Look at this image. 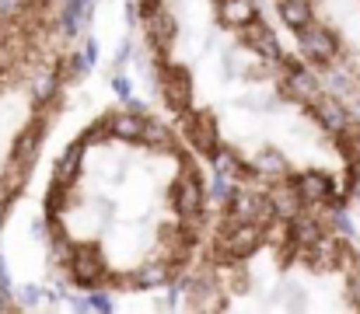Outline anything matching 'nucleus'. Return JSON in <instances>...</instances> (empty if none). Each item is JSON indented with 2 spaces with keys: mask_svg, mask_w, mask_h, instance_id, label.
<instances>
[{
  "mask_svg": "<svg viewBox=\"0 0 360 314\" xmlns=\"http://www.w3.org/2000/svg\"><path fill=\"white\" fill-rule=\"evenodd\" d=\"M172 269H175V266H168V262L161 259V262L140 266L129 280H133V287H140V290H158V287H165V283L172 280Z\"/></svg>",
  "mask_w": 360,
  "mask_h": 314,
  "instance_id": "obj_16",
  "label": "nucleus"
},
{
  "mask_svg": "<svg viewBox=\"0 0 360 314\" xmlns=\"http://www.w3.org/2000/svg\"><path fill=\"white\" fill-rule=\"evenodd\" d=\"M88 304H91V311H112V297H109L105 290H95V294L88 297Z\"/></svg>",
  "mask_w": 360,
  "mask_h": 314,
  "instance_id": "obj_30",
  "label": "nucleus"
},
{
  "mask_svg": "<svg viewBox=\"0 0 360 314\" xmlns=\"http://www.w3.org/2000/svg\"><path fill=\"white\" fill-rule=\"evenodd\" d=\"M252 171L255 175H269V178H283L287 175V161L280 150H262L252 157Z\"/></svg>",
  "mask_w": 360,
  "mask_h": 314,
  "instance_id": "obj_23",
  "label": "nucleus"
},
{
  "mask_svg": "<svg viewBox=\"0 0 360 314\" xmlns=\"http://www.w3.org/2000/svg\"><path fill=\"white\" fill-rule=\"evenodd\" d=\"M28 175H32V164H21L18 157H7V164L0 168V196L4 199H14L25 189Z\"/></svg>",
  "mask_w": 360,
  "mask_h": 314,
  "instance_id": "obj_15",
  "label": "nucleus"
},
{
  "mask_svg": "<svg viewBox=\"0 0 360 314\" xmlns=\"http://www.w3.org/2000/svg\"><path fill=\"white\" fill-rule=\"evenodd\" d=\"M143 25H147V39H150V46H154L158 53L168 49V46L175 42V35H179V21H175V14L165 11L161 4L150 7V11H143Z\"/></svg>",
  "mask_w": 360,
  "mask_h": 314,
  "instance_id": "obj_8",
  "label": "nucleus"
},
{
  "mask_svg": "<svg viewBox=\"0 0 360 314\" xmlns=\"http://www.w3.org/2000/svg\"><path fill=\"white\" fill-rule=\"evenodd\" d=\"M140 143H147V147H168V143H172V129H168L161 119L143 115V119H140Z\"/></svg>",
  "mask_w": 360,
  "mask_h": 314,
  "instance_id": "obj_22",
  "label": "nucleus"
},
{
  "mask_svg": "<svg viewBox=\"0 0 360 314\" xmlns=\"http://www.w3.org/2000/svg\"><path fill=\"white\" fill-rule=\"evenodd\" d=\"M161 0H140V11H150V7H158Z\"/></svg>",
  "mask_w": 360,
  "mask_h": 314,
  "instance_id": "obj_40",
  "label": "nucleus"
},
{
  "mask_svg": "<svg viewBox=\"0 0 360 314\" xmlns=\"http://www.w3.org/2000/svg\"><path fill=\"white\" fill-rule=\"evenodd\" d=\"M301 4H311V0H301Z\"/></svg>",
  "mask_w": 360,
  "mask_h": 314,
  "instance_id": "obj_42",
  "label": "nucleus"
},
{
  "mask_svg": "<svg viewBox=\"0 0 360 314\" xmlns=\"http://www.w3.org/2000/svg\"><path fill=\"white\" fill-rule=\"evenodd\" d=\"M161 95H165V105L172 112H189L193 105V74L186 67H165L161 74Z\"/></svg>",
  "mask_w": 360,
  "mask_h": 314,
  "instance_id": "obj_6",
  "label": "nucleus"
},
{
  "mask_svg": "<svg viewBox=\"0 0 360 314\" xmlns=\"http://www.w3.org/2000/svg\"><path fill=\"white\" fill-rule=\"evenodd\" d=\"M186 115V140H189V147L196 150V154H214L217 147H221V126H217V119L210 115V112H182Z\"/></svg>",
  "mask_w": 360,
  "mask_h": 314,
  "instance_id": "obj_5",
  "label": "nucleus"
},
{
  "mask_svg": "<svg viewBox=\"0 0 360 314\" xmlns=\"http://www.w3.org/2000/svg\"><path fill=\"white\" fill-rule=\"evenodd\" d=\"M39 294H42V290L25 287V290H21V304H25V308H35V304H39Z\"/></svg>",
  "mask_w": 360,
  "mask_h": 314,
  "instance_id": "obj_32",
  "label": "nucleus"
},
{
  "mask_svg": "<svg viewBox=\"0 0 360 314\" xmlns=\"http://www.w3.org/2000/svg\"><path fill=\"white\" fill-rule=\"evenodd\" d=\"M333 223L343 230V237H354V223H350V216H347V209L340 207V203H333Z\"/></svg>",
  "mask_w": 360,
  "mask_h": 314,
  "instance_id": "obj_29",
  "label": "nucleus"
},
{
  "mask_svg": "<svg viewBox=\"0 0 360 314\" xmlns=\"http://www.w3.org/2000/svg\"><path fill=\"white\" fill-rule=\"evenodd\" d=\"M7 207H11V199H0V227H4V220H7Z\"/></svg>",
  "mask_w": 360,
  "mask_h": 314,
  "instance_id": "obj_39",
  "label": "nucleus"
},
{
  "mask_svg": "<svg viewBox=\"0 0 360 314\" xmlns=\"http://www.w3.org/2000/svg\"><path fill=\"white\" fill-rule=\"evenodd\" d=\"M287 227H290V241H294V244H301V248H308V244L322 234V223H319L315 216H308L304 209H301L297 216H290V220H287Z\"/></svg>",
  "mask_w": 360,
  "mask_h": 314,
  "instance_id": "obj_18",
  "label": "nucleus"
},
{
  "mask_svg": "<svg viewBox=\"0 0 360 314\" xmlns=\"http://www.w3.org/2000/svg\"><path fill=\"white\" fill-rule=\"evenodd\" d=\"M241 39H245V46L255 49L259 56H266V60H283L280 42H276V32H273L262 18H252L248 25H241Z\"/></svg>",
  "mask_w": 360,
  "mask_h": 314,
  "instance_id": "obj_9",
  "label": "nucleus"
},
{
  "mask_svg": "<svg viewBox=\"0 0 360 314\" xmlns=\"http://www.w3.org/2000/svg\"><path fill=\"white\" fill-rule=\"evenodd\" d=\"M0 311H14V304H11V297H7V287L0 283Z\"/></svg>",
  "mask_w": 360,
  "mask_h": 314,
  "instance_id": "obj_36",
  "label": "nucleus"
},
{
  "mask_svg": "<svg viewBox=\"0 0 360 314\" xmlns=\"http://www.w3.org/2000/svg\"><path fill=\"white\" fill-rule=\"evenodd\" d=\"M231 192H235V178H228V175H217V171H214L210 189H207V199H214L217 207H224V203L231 199Z\"/></svg>",
  "mask_w": 360,
  "mask_h": 314,
  "instance_id": "obj_27",
  "label": "nucleus"
},
{
  "mask_svg": "<svg viewBox=\"0 0 360 314\" xmlns=\"http://www.w3.org/2000/svg\"><path fill=\"white\" fill-rule=\"evenodd\" d=\"M122 102H126V112H133V115H143V112H147L143 102H140V98H133V95H129V98H122Z\"/></svg>",
  "mask_w": 360,
  "mask_h": 314,
  "instance_id": "obj_35",
  "label": "nucleus"
},
{
  "mask_svg": "<svg viewBox=\"0 0 360 314\" xmlns=\"http://www.w3.org/2000/svg\"><path fill=\"white\" fill-rule=\"evenodd\" d=\"M294 189L301 196L304 207H319V203H329L333 199V178L326 171H301L294 178Z\"/></svg>",
  "mask_w": 360,
  "mask_h": 314,
  "instance_id": "obj_10",
  "label": "nucleus"
},
{
  "mask_svg": "<svg viewBox=\"0 0 360 314\" xmlns=\"http://www.w3.org/2000/svg\"><path fill=\"white\" fill-rule=\"evenodd\" d=\"M140 119H143V115H133V112H112V115H105L109 133L120 136V140H126V143L140 140Z\"/></svg>",
  "mask_w": 360,
  "mask_h": 314,
  "instance_id": "obj_19",
  "label": "nucleus"
},
{
  "mask_svg": "<svg viewBox=\"0 0 360 314\" xmlns=\"http://www.w3.org/2000/svg\"><path fill=\"white\" fill-rule=\"evenodd\" d=\"M283 63H287V95H290L294 102H308L322 84L315 81V74H311V70L297 67L294 60H283Z\"/></svg>",
  "mask_w": 360,
  "mask_h": 314,
  "instance_id": "obj_14",
  "label": "nucleus"
},
{
  "mask_svg": "<svg viewBox=\"0 0 360 314\" xmlns=\"http://www.w3.org/2000/svg\"><path fill=\"white\" fill-rule=\"evenodd\" d=\"M294 35H297V49H301V56L311 60V63H319V67H326V63H333V60L340 56V42H336V35H333L329 28L315 25V21H308V25L297 28Z\"/></svg>",
  "mask_w": 360,
  "mask_h": 314,
  "instance_id": "obj_3",
  "label": "nucleus"
},
{
  "mask_svg": "<svg viewBox=\"0 0 360 314\" xmlns=\"http://www.w3.org/2000/svg\"><path fill=\"white\" fill-rule=\"evenodd\" d=\"M252 18H259V4H255V0H221V21H224V25L241 28V25H248Z\"/></svg>",
  "mask_w": 360,
  "mask_h": 314,
  "instance_id": "obj_17",
  "label": "nucleus"
},
{
  "mask_svg": "<svg viewBox=\"0 0 360 314\" xmlns=\"http://www.w3.org/2000/svg\"><path fill=\"white\" fill-rule=\"evenodd\" d=\"M129 60V46H120V53H116V63H126Z\"/></svg>",
  "mask_w": 360,
  "mask_h": 314,
  "instance_id": "obj_38",
  "label": "nucleus"
},
{
  "mask_svg": "<svg viewBox=\"0 0 360 314\" xmlns=\"http://www.w3.org/2000/svg\"><path fill=\"white\" fill-rule=\"evenodd\" d=\"M357 154H360V129H357Z\"/></svg>",
  "mask_w": 360,
  "mask_h": 314,
  "instance_id": "obj_41",
  "label": "nucleus"
},
{
  "mask_svg": "<svg viewBox=\"0 0 360 314\" xmlns=\"http://www.w3.org/2000/svg\"><path fill=\"white\" fill-rule=\"evenodd\" d=\"M67 273H70V283L74 287H84V290H95L102 280H105V259L98 255V248L91 244H77L70 262H67Z\"/></svg>",
  "mask_w": 360,
  "mask_h": 314,
  "instance_id": "obj_4",
  "label": "nucleus"
},
{
  "mask_svg": "<svg viewBox=\"0 0 360 314\" xmlns=\"http://www.w3.org/2000/svg\"><path fill=\"white\" fill-rule=\"evenodd\" d=\"M56 88H60L56 70H39L35 81H32V98H35V105H46L49 98H56Z\"/></svg>",
  "mask_w": 360,
  "mask_h": 314,
  "instance_id": "obj_25",
  "label": "nucleus"
},
{
  "mask_svg": "<svg viewBox=\"0 0 360 314\" xmlns=\"http://www.w3.org/2000/svg\"><path fill=\"white\" fill-rule=\"evenodd\" d=\"M304 259L311 262V269H336L343 259H347V244H343V237H336V234H319L308 248H304Z\"/></svg>",
  "mask_w": 360,
  "mask_h": 314,
  "instance_id": "obj_7",
  "label": "nucleus"
},
{
  "mask_svg": "<svg viewBox=\"0 0 360 314\" xmlns=\"http://www.w3.org/2000/svg\"><path fill=\"white\" fill-rule=\"evenodd\" d=\"M172 203H175V209H179L182 223H189L193 230H200V223H203V207H207V192H203L196 171H189V175H182V178L175 182V189H172Z\"/></svg>",
  "mask_w": 360,
  "mask_h": 314,
  "instance_id": "obj_2",
  "label": "nucleus"
},
{
  "mask_svg": "<svg viewBox=\"0 0 360 314\" xmlns=\"http://www.w3.org/2000/svg\"><path fill=\"white\" fill-rule=\"evenodd\" d=\"M70 308H74V311H91L88 297H74V301H70Z\"/></svg>",
  "mask_w": 360,
  "mask_h": 314,
  "instance_id": "obj_37",
  "label": "nucleus"
},
{
  "mask_svg": "<svg viewBox=\"0 0 360 314\" xmlns=\"http://www.w3.org/2000/svg\"><path fill=\"white\" fill-rule=\"evenodd\" d=\"M276 11H280L283 25L294 28V32L311 21V4H301V0H276Z\"/></svg>",
  "mask_w": 360,
  "mask_h": 314,
  "instance_id": "obj_21",
  "label": "nucleus"
},
{
  "mask_svg": "<svg viewBox=\"0 0 360 314\" xmlns=\"http://www.w3.org/2000/svg\"><path fill=\"white\" fill-rule=\"evenodd\" d=\"M266 199H269V207H273V216H276V220H290V216H297V213L304 209L301 196H297V189H294V182H276V185H269Z\"/></svg>",
  "mask_w": 360,
  "mask_h": 314,
  "instance_id": "obj_13",
  "label": "nucleus"
},
{
  "mask_svg": "<svg viewBox=\"0 0 360 314\" xmlns=\"http://www.w3.org/2000/svg\"><path fill=\"white\" fill-rule=\"evenodd\" d=\"M84 56H88V63L98 60V42H95V39H84Z\"/></svg>",
  "mask_w": 360,
  "mask_h": 314,
  "instance_id": "obj_34",
  "label": "nucleus"
},
{
  "mask_svg": "<svg viewBox=\"0 0 360 314\" xmlns=\"http://www.w3.org/2000/svg\"><path fill=\"white\" fill-rule=\"evenodd\" d=\"M262 241V230L259 223H235V220H221V230H217V244H214V255H221V262H238L245 255H252Z\"/></svg>",
  "mask_w": 360,
  "mask_h": 314,
  "instance_id": "obj_1",
  "label": "nucleus"
},
{
  "mask_svg": "<svg viewBox=\"0 0 360 314\" xmlns=\"http://www.w3.org/2000/svg\"><path fill=\"white\" fill-rule=\"evenodd\" d=\"M210 164H214L217 175H228V178L245 175V161L238 157V150H228V147H217V150L210 154Z\"/></svg>",
  "mask_w": 360,
  "mask_h": 314,
  "instance_id": "obj_24",
  "label": "nucleus"
},
{
  "mask_svg": "<svg viewBox=\"0 0 360 314\" xmlns=\"http://www.w3.org/2000/svg\"><path fill=\"white\" fill-rule=\"evenodd\" d=\"M88 56L84 53H70V56H63L60 60V67H56V77L60 81H77V77H84L88 74Z\"/></svg>",
  "mask_w": 360,
  "mask_h": 314,
  "instance_id": "obj_26",
  "label": "nucleus"
},
{
  "mask_svg": "<svg viewBox=\"0 0 360 314\" xmlns=\"http://www.w3.org/2000/svg\"><path fill=\"white\" fill-rule=\"evenodd\" d=\"M42 136H46V122H42V119H32V122L14 136L11 157H18L21 164H35V157H39V150H42Z\"/></svg>",
  "mask_w": 360,
  "mask_h": 314,
  "instance_id": "obj_12",
  "label": "nucleus"
},
{
  "mask_svg": "<svg viewBox=\"0 0 360 314\" xmlns=\"http://www.w3.org/2000/svg\"><path fill=\"white\" fill-rule=\"evenodd\" d=\"M112 91H116L120 98H129V95H133V88H129V81H126L122 74H116V77H112Z\"/></svg>",
  "mask_w": 360,
  "mask_h": 314,
  "instance_id": "obj_31",
  "label": "nucleus"
},
{
  "mask_svg": "<svg viewBox=\"0 0 360 314\" xmlns=\"http://www.w3.org/2000/svg\"><path fill=\"white\" fill-rule=\"evenodd\" d=\"M67 199H70V185L60 182V178H53V185H49V192H46V213H63V209H67Z\"/></svg>",
  "mask_w": 360,
  "mask_h": 314,
  "instance_id": "obj_28",
  "label": "nucleus"
},
{
  "mask_svg": "<svg viewBox=\"0 0 360 314\" xmlns=\"http://www.w3.org/2000/svg\"><path fill=\"white\" fill-rule=\"evenodd\" d=\"M308 105H311V112H315V119L329 129V133H340L347 122H350V115H347V108H343V102L336 98V95H326L322 88L308 98Z\"/></svg>",
  "mask_w": 360,
  "mask_h": 314,
  "instance_id": "obj_11",
  "label": "nucleus"
},
{
  "mask_svg": "<svg viewBox=\"0 0 360 314\" xmlns=\"http://www.w3.org/2000/svg\"><path fill=\"white\" fill-rule=\"evenodd\" d=\"M81 161H84V143L67 147L63 157L56 161V178L67 182V185H74V182H77V171H81Z\"/></svg>",
  "mask_w": 360,
  "mask_h": 314,
  "instance_id": "obj_20",
  "label": "nucleus"
},
{
  "mask_svg": "<svg viewBox=\"0 0 360 314\" xmlns=\"http://www.w3.org/2000/svg\"><path fill=\"white\" fill-rule=\"evenodd\" d=\"M350 294H354V304L360 308V269H350Z\"/></svg>",
  "mask_w": 360,
  "mask_h": 314,
  "instance_id": "obj_33",
  "label": "nucleus"
}]
</instances>
